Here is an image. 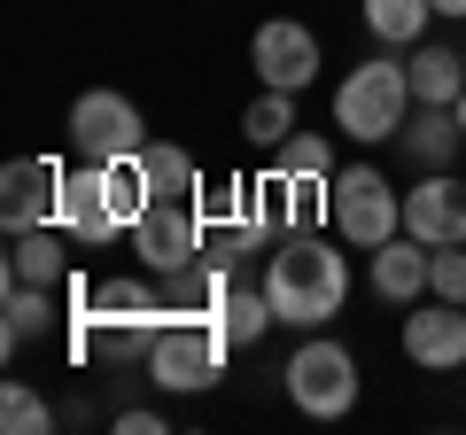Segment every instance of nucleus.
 Returning <instances> with one entry per match:
<instances>
[{"instance_id": "nucleus-1", "label": "nucleus", "mask_w": 466, "mask_h": 435, "mask_svg": "<svg viewBox=\"0 0 466 435\" xmlns=\"http://www.w3.org/2000/svg\"><path fill=\"white\" fill-rule=\"evenodd\" d=\"M265 296L272 311H280V327H327V319H342L350 303V257L334 249L327 234H280V249L265 257Z\"/></svg>"}, {"instance_id": "nucleus-2", "label": "nucleus", "mask_w": 466, "mask_h": 435, "mask_svg": "<svg viewBox=\"0 0 466 435\" xmlns=\"http://www.w3.org/2000/svg\"><path fill=\"white\" fill-rule=\"evenodd\" d=\"M412 109H420L412 101V63H397V55H366L334 86V133H350V140H397Z\"/></svg>"}, {"instance_id": "nucleus-3", "label": "nucleus", "mask_w": 466, "mask_h": 435, "mask_svg": "<svg viewBox=\"0 0 466 435\" xmlns=\"http://www.w3.org/2000/svg\"><path fill=\"white\" fill-rule=\"evenodd\" d=\"M226 358H233V342H226V327H218V311H179V303H171L164 335H156V350H148V381L171 389V397H195V389H210L218 373H226Z\"/></svg>"}, {"instance_id": "nucleus-4", "label": "nucleus", "mask_w": 466, "mask_h": 435, "mask_svg": "<svg viewBox=\"0 0 466 435\" xmlns=\"http://www.w3.org/2000/svg\"><path fill=\"white\" fill-rule=\"evenodd\" d=\"M327 202H334V241H350V249H366V257L404 234V195L373 164H342L334 187H327Z\"/></svg>"}, {"instance_id": "nucleus-5", "label": "nucleus", "mask_w": 466, "mask_h": 435, "mask_svg": "<svg viewBox=\"0 0 466 435\" xmlns=\"http://www.w3.org/2000/svg\"><path fill=\"white\" fill-rule=\"evenodd\" d=\"M280 389H288V404H296L303 420H342V412H358V358L334 335H311V342H296V358L280 366Z\"/></svg>"}, {"instance_id": "nucleus-6", "label": "nucleus", "mask_w": 466, "mask_h": 435, "mask_svg": "<svg viewBox=\"0 0 466 435\" xmlns=\"http://www.w3.org/2000/svg\"><path fill=\"white\" fill-rule=\"evenodd\" d=\"M70 148H78V164H116V156H140V148H148V125H140L133 94H116V86L78 94V101H70Z\"/></svg>"}, {"instance_id": "nucleus-7", "label": "nucleus", "mask_w": 466, "mask_h": 435, "mask_svg": "<svg viewBox=\"0 0 466 435\" xmlns=\"http://www.w3.org/2000/svg\"><path fill=\"white\" fill-rule=\"evenodd\" d=\"M125 241H133V257L156 272V280H179V272L210 249V226H202L195 202H148V218H140Z\"/></svg>"}, {"instance_id": "nucleus-8", "label": "nucleus", "mask_w": 466, "mask_h": 435, "mask_svg": "<svg viewBox=\"0 0 466 435\" xmlns=\"http://www.w3.org/2000/svg\"><path fill=\"white\" fill-rule=\"evenodd\" d=\"M249 70H257V86L303 94V86L319 78V32H311V24H296V16L257 24V39H249Z\"/></svg>"}, {"instance_id": "nucleus-9", "label": "nucleus", "mask_w": 466, "mask_h": 435, "mask_svg": "<svg viewBox=\"0 0 466 435\" xmlns=\"http://www.w3.org/2000/svg\"><path fill=\"white\" fill-rule=\"evenodd\" d=\"M63 156H8V171H0V226L8 234H24V226H47L55 202H63Z\"/></svg>"}, {"instance_id": "nucleus-10", "label": "nucleus", "mask_w": 466, "mask_h": 435, "mask_svg": "<svg viewBox=\"0 0 466 435\" xmlns=\"http://www.w3.org/2000/svg\"><path fill=\"white\" fill-rule=\"evenodd\" d=\"M404 234L443 249V241H466V179L459 171H420V187L404 195Z\"/></svg>"}, {"instance_id": "nucleus-11", "label": "nucleus", "mask_w": 466, "mask_h": 435, "mask_svg": "<svg viewBox=\"0 0 466 435\" xmlns=\"http://www.w3.org/2000/svg\"><path fill=\"white\" fill-rule=\"evenodd\" d=\"M78 249L86 241L70 234V226H24V234H8V280H32V288H70L78 280Z\"/></svg>"}, {"instance_id": "nucleus-12", "label": "nucleus", "mask_w": 466, "mask_h": 435, "mask_svg": "<svg viewBox=\"0 0 466 435\" xmlns=\"http://www.w3.org/2000/svg\"><path fill=\"white\" fill-rule=\"evenodd\" d=\"M404 358L428 373H459L466 366V303H412V319H404Z\"/></svg>"}, {"instance_id": "nucleus-13", "label": "nucleus", "mask_w": 466, "mask_h": 435, "mask_svg": "<svg viewBox=\"0 0 466 435\" xmlns=\"http://www.w3.org/2000/svg\"><path fill=\"white\" fill-rule=\"evenodd\" d=\"M55 226H70L86 249H101V241L125 234V218H116V202H109V171H101V164L63 171V202H55Z\"/></svg>"}, {"instance_id": "nucleus-14", "label": "nucleus", "mask_w": 466, "mask_h": 435, "mask_svg": "<svg viewBox=\"0 0 466 435\" xmlns=\"http://www.w3.org/2000/svg\"><path fill=\"white\" fill-rule=\"evenodd\" d=\"M39 335H70V296L63 288L8 280V296H0V350L16 358L24 342H39Z\"/></svg>"}, {"instance_id": "nucleus-15", "label": "nucleus", "mask_w": 466, "mask_h": 435, "mask_svg": "<svg viewBox=\"0 0 466 435\" xmlns=\"http://www.w3.org/2000/svg\"><path fill=\"white\" fill-rule=\"evenodd\" d=\"M397 148H404V164H412V171H459V148H466V125L451 117V109H428V101H420L412 117H404Z\"/></svg>"}, {"instance_id": "nucleus-16", "label": "nucleus", "mask_w": 466, "mask_h": 435, "mask_svg": "<svg viewBox=\"0 0 466 435\" xmlns=\"http://www.w3.org/2000/svg\"><path fill=\"white\" fill-rule=\"evenodd\" d=\"M327 187H334V179H303V171H265V195H272V218H280V234H327V226H334Z\"/></svg>"}, {"instance_id": "nucleus-17", "label": "nucleus", "mask_w": 466, "mask_h": 435, "mask_svg": "<svg viewBox=\"0 0 466 435\" xmlns=\"http://www.w3.org/2000/svg\"><path fill=\"white\" fill-rule=\"evenodd\" d=\"M428 265H435V249L428 241H412V234H397V241H381L373 249V296L381 303H420L428 296Z\"/></svg>"}, {"instance_id": "nucleus-18", "label": "nucleus", "mask_w": 466, "mask_h": 435, "mask_svg": "<svg viewBox=\"0 0 466 435\" xmlns=\"http://www.w3.org/2000/svg\"><path fill=\"white\" fill-rule=\"evenodd\" d=\"M195 210H202L210 234H233V226H249V218H272V195H265V179H202ZM272 226H280V218H272Z\"/></svg>"}, {"instance_id": "nucleus-19", "label": "nucleus", "mask_w": 466, "mask_h": 435, "mask_svg": "<svg viewBox=\"0 0 466 435\" xmlns=\"http://www.w3.org/2000/svg\"><path fill=\"white\" fill-rule=\"evenodd\" d=\"M459 94H466V47L420 39V47H412V101H428V109H451Z\"/></svg>"}, {"instance_id": "nucleus-20", "label": "nucleus", "mask_w": 466, "mask_h": 435, "mask_svg": "<svg viewBox=\"0 0 466 435\" xmlns=\"http://www.w3.org/2000/svg\"><path fill=\"white\" fill-rule=\"evenodd\" d=\"M218 327H226V342H233V350L265 342L272 327H280V311H272L265 280H257V288H241V280H233V288H226V303H218Z\"/></svg>"}, {"instance_id": "nucleus-21", "label": "nucleus", "mask_w": 466, "mask_h": 435, "mask_svg": "<svg viewBox=\"0 0 466 435\" xmlns=\"http://www.w3.org/2000/svg\"><path fill=\"white\" fill-rule=\"evenodd\" d=\"M140 171H148V195H156V202H195V195H202L195 156L171 148V140H148V148H140Z\"/></svg>"}, {"instance_id": "nucleus-22", "label": "nucleus", "mask_w": 466, "mask_h": 435, "mask_svg": "<svg viewBox=\"0 0 466 435\" xmlns=\"http://www.w3.org/2000/svg\"><path fill=\"white\" fill-rule=\"evenodd\" d=\"M428 0H366V32L381 39V47H420L428 39Z\"/></svg>"}, {"instance_id": "nucleus-23", "label": "nucleus", "mask_w": 466, "mask_h": 435, "mask_svg": "<svg viewBox=\"0 0 466 435\" xmlns=\"http://www.w3.org/2000/svg\"><path fill=\"white\" fill-rule=\"evenodd\" d=\"M296 133V94H280V86H265V94L249 101V109H241V140H249V148H280V140Z\"/></svg>"}, {"instance_id": "nucleus-24", "label": "nucleus", "mask_w": 466, "mask_h": 435, "mask_svg": "<svg viewBox=\"0 0 466 435\" xmlns=\"http://www.w3.org/2000/svg\"><path fill=\"white\" fill-rule=\"evenodd\" d=\"M272 171H303V179H334L342 171V156H334V133H288L280 148H272Z\"/></svg>"}, {"instance_id": "nucleus-25", "label": "nucleus", "mask_w": 466, "mask_h": 435, "mask_svg": "<svg viewBox=\"0 0 466 435\" xmlns=\"http://www.w3.org/2000/svg\"><path fill=\"white\" fill-rule=\"evenodd\" d=\"M55 420H63V412H55L32 381H0V428H8V435H47Z\"/></svg>"}, {"instance_id": "nucleus-26", "label": "nucleus", "mask_w": 466, "mask_h": 435, "mask_svg": "<svg viewBox=\"0 0 466 435\" xmlns=\"http://www.w3.org/2000/svg\"><path fill=\"white\" fill-rule=\"evenodd\" d=\"M428 296L466 303V241H443V249H435V265H428Z\"/></svg>"}, {"instance_id": "nucleus-27", "label": "nucleus", "mask_w": 466, "mask_h": 435, "mask_svg": "<svg viewBox=\"0 0 466 435\" xmlns=\"http://www.w3.org/2000/svg\"><path fill=\"white\" fill-rule=\"evenodd\" d=\"M109 428H116V435H164V412H148V404H125Z\"/></svg>"}, {"instance_id": "nucleus-28", "label": "nucleus", "mask_w": 466, "mask_h": 435, "mask_svg": "<svg viewBox=\"0 0 466 435\" xmlns=\"http://www.w3.org/2000/svg\"><path fill=\"white\" fill-rule=\"evenodd\" d=\"M428 8L435 16H466V0H428Z\"/></svg>"}, {"instance_id": "nucleus-29", "label": "nucleus", "mask_w": 466, "mask_h": 435, "mask_svg": "<svg viewBox=\"0 0 466 435\" xmlns=\"http://www.w3.org/2000/svg\"><path fill=\"white\" fill-rule=\"evenodd\" d=\"M451 117H459V125H466V94H459V101H451Z\"/></svg>"}]
</instances>
